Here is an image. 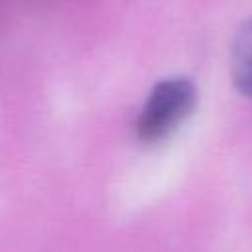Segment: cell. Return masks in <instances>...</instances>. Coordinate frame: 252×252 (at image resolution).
Returning <instances> with one entry per match:
<instances>
[{"label": "cell", "mask_w": 252, "mask_h": 252, "mask_svg": "<svg viewBox=\"0 0 252 252\" xmlns=\"http://www.w3.org/2000/svg\"><path fill=\"white\" fill-rule=\"evenodd\" d=\"M230 75H232L234 87L242 94L252 98V18L238 28L232 39Z\"/></svg>", "instance_id": "obj_2"}, {"label": "cell", "mask_w": 252, "mask_h": 252, "mask_svg": "<svg viewBox=\"0 0 252 252\" xmlns=\"http://www.w3.org/2000/svg\"><path fill=\"white\" fill-rule=\"evenodd\" d=\"M195 102L197 91L189 79L175 77L158 83L148 94L138 114V138L148 144H156L169 138L193 112Z\"/></svg>", "instance_id": "obj_1"}]
</instances>
